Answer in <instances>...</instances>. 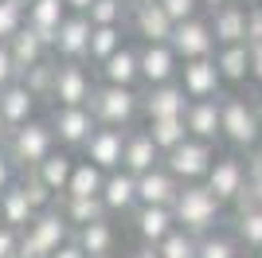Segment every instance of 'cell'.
I'll use <instances>...</instances> for the list:
<instances>
[{
	"mask_svg": "<svg viewBox=\"0 0 262 258\" xmlns=\"http://www.w3.org/2000/svg\"><path fill=\"white\" fill-rule=\"evenodd\" d=\"M98 82L90 78V71L82 63H59V75H55V106H90Z\"/></svg>",
	"mask_w": 262,
	"mask_h": 258,
	"instance_id": "10",
	"label": "cell"
},
{
	"mask_svg": "<svg viewBox=\"0 0 262 258\" xmlns=\"http://www.w3.org/2000/svg\"><path fill=\"white\" fill-rule=\"evenodd\" d=\"M247 43H262V4H251L247 12Z\"/></svg>",
	"mask_w": 262,
	"mask_h": 258,
	"instance_id": "46",
	"label": "cell"
},
{
	"mask_svg": "<svg viewBox=\"0 0 262 258\" xmlns=\"http://www.w3.org/2000/svg\"><path fill=\"white\" fill-rule=\"evenodd\" d=\"M125 137H129V129L98 125V129H94V137L86 141L82 157H86V161H94L98 168H106V172H118L121 161H125Z\"/></svg>",
	"mask_w": 262,
	"mask_h": 258,
	"instance_id": "14",
	"label": "cell"
},
{
	"mask_svg": "<svg viewBox=\"0 0 262 258\" xmlns=\"http://www.w3.org/2000/svg\"><path fill=\"white\" fill-rule=\"evenodd\" d=\"M215 63H219V71H223V82H227V86L251 82V43L219 47V51H215Z\"/></svg>",
	"mask_w": 262,
	"mask_h": 258,
	"instance_id": "29",
	"label": "cell"
},
{
	"mask_svg": "<svg viewBox=\"0 0 262 258\" xmlns=\"http://www.w3.org/2000/svg\"><path fill=\"white\" fill-rule=\"evenodd\" d=\"M247 161L243 157H235V153H223V157H215V164H211V172H208V188L223 200V204H235L243 196V188H247Z\"/></svg>",
	"mask_w": 262,
	"mask_h": 258,
	"instance_id": "13",
	"label": "cell"
},
{
	"mask_svg": "<svg viewBox=\"0 0 262 258\" xmlns=\"http://www.w3.org/2000/svg\"><path fill=\"white\" fill-rule=\"evenodd\" d=\"M4 149H8V157L20 164L24 172H32L39 161H47V157L59 149V137H55L51 121L32 118L28 125H16V129H12V137H8Z\"/></svg>",
	"mask_w": 262,
	"mask_h": 258,
	"instance_id": "4",
	"label": "cell"
},
{
	"mask_svg": "<svg viewBox=\"0 0 262 258\" xmlns=\"http://www.w3.org/2000/svg\"><path fill=\"white\" fill-rule=\"evenodd\" d=\"M254 110H258V121H262V94L254 98Z\"/></svg>",
	"mask_w": 262,
	"mask_h": 258,
	"instance_id": "53",
	"label": "cell"
},
{
	"mask_svg": "<svg viewBox=\"0 0 262 258\" xmlns=\"http://www.w3.org/2000/svg\"><path fill=\"white\" fill-rule=\"evenodd\" d=\"M90 258H118V254H90Z\"/></svg>",
	"mask_w": 262,
	"mask_h": 258,
	"instance_id": "54",
	"label": "cell"
},
{
	"mask_svg": "<svg viewBox=\"0 0 262 258\" xmlns=\"http://www.w3.org/2000/svg\"><path fill=\"white\" fill-rule=\"evenodd\" d=\"M129 223H133V231H137V239L149 243V247H161L164 239L180 227L176 215H172V207H149V204L137 207V211L129 215Z\"/></svg>",
	"mask_w": 262,
	"mask_h": 258,
	"instance_id": "16",
	"label": "cell"
},
{
	"mask_svg": "<svg viewBox=\"0 0 262 258\" xmlns=\"http://www.w3.org/2000/svg\"><path fill=\"white\" fill-rule=\"evenodd\" d=\"M47 121H51L63 149H86V141L98 129V118L90 114V106H55Z\"/></svg>",
	"mask_w": 262,
	"mask_h": 258,
	"instance_id": "6",
	"label": "cell"
},
{
	"mask_svg": "<svg viewBox=\"0 0 262 258\" xmlns=\"http://www.w3.org/2000/svg\"><path fill=\"white\" fill-rule=\"evenodd\" d=\"M106 168H98L94 161H82L75 164V176H71V188H67V196H82V200H94V196H102V188H106Z\"/></svg>",
	"mask_w": 262,
	"mask_h": 258,
	"instance_id": "33",
	"label": "cell"
},
{
	"mask_svg": "<svg viewBox=\"0 0 262 258\" xmlns=\"http://www.w3.org/2000/svg\"><path fill=\"white\" fill-rule=\"evenodd\" d=\"M176 82L188 90V98L196 102V98H223V71H219L215 55H208V59H188V63H180V78Z\"/></svg>",
	"mask_w": 262,
	"mask_h": 258,
	"instance_id": "9",
	"label": "cell"
},
{
	"mask_svg": "<svg viewBox=\"0 0 262 258\" xmlns=\"http://www.w3.org/2000/svg\"><path fill=\"white\" fill-rule=\"evenodd\" d=\"M235 239H239V247H247V250L262 247V207H251V211L235 215Z\"/></svg>",
	"mask_w": 262,
	"mask_h": 258,
	"instance_id": "37",
	"label": "cell"
},
{
	"mask_svg": "<svg viewBox=\"0 0 262 258\" xmlns=\"http://www.w3.org/2000/svg\"><path fill=\"white\" fill-rule=\"evenodd\" d=\"M200 258H239V239L211 231L200 239Z\"/></svg>",
	"mask_w": 262,
	"mask_h": 258,
	"instance_id": "40",
	"label": "cell"
},
{
	"mask_svg": "<svg viewBox=\"0 0 262 258\" xmlns=\"http://www.w3.org/2000/svg\"><path fill=\"white\" fill-rule=\"evenodd\" d=\"M28 24V0H0V43L24 32Z\"/></svg>",
	"mask_w": 262,
	"mask_h": 258,
	"instance_id": "38",
	"label": "cell"
},
{
	"mask_svg": "<svg viewBox=\"0 0 262 258\" xmlns=\"http://www.w3.org/2000/svg\"><path fill=\"white\" fill-rule=\"evenodd\" d=\"M35 215H39V207L32 204V196H28L24 180H16L8 192L0 196V219H4V223H12V227H20V231H24Z\"/></svg>",
	"mask_w": 262,
	"mask_h": 258,
	"instance_id": "28",
	"label": "cell"
},
{
	"mask_svg": "<svg viewBox=\"0 0 262 258\" xmlns=\"http://www.w3.org/2000/svg\"><path fill=\"white\" fill-rule=\"evenodd\" d=\"M247 12L251 8H243V4H223V8H215L208 16L211 20V32H215L219 47H231V43H247Z\"/></svg>",
	"mask_w": 262,
	"mask_h": 258,
	"instance_id": "26",
	"label": "cell"
},
{
	"mask_svg": "<svg viewBox=\"0 0 262 258\" xmlns=\"http://www.w3.org/2000/svg\"><path fill=\"white\" fill-rule=\"evenodd\" d=\"M8 51H12V59H16V67H20V75H28L32 67H39V63H47V59H55V51H51V43H43L39 35L24 24V32L20 35H12L8 39Z\"/></svg>",
	"mask_w": 262,
	"mask_h": 258,
	"instance_id": "27",
	"label": "cell"
},
{
	"mask_svg": "<svg viewBox=\"0 0 262 258\" xmlns=\"http://www.w3.org/2000/svg\"><path fill=\"white\" fill-rule=\"evenodd\" d=\"M16 78H24V75H20V67H16V59H12L8 43H0V86L16 82Z\"/></svg>",
	"mask_w": 262,
	"mask_h": 258,
	"instance_id": "44",
	"label": "cell"
},
{
	"mask_svg": "<svg viewBox=\"0 0 262 258\" xmlns=\"http://www.w3.org/2000/svg\"><path fill=\"white\" fill-rule=\"evenodd\" d=\"M121 4H133V0H121Z\"/></svg>",
	"mask_w": 262,
	"mask_h": 258,
	"instance_id": "56",
	"label": "cell"
},
{
	"mask_svg": "<svg viewBox=\"0 0 262 258\" xmlns=\"http://www.w3.org/2000/svg\"><path fill=\"white\" fill-rule=\"evenodd\" d=\"M121 47H125V32L121 28H94L90 32V63L94 67L106 63L110 55H118Z\"/></svg>",
	"mask_w": 262,
	"mask_h": 258,
	"instance_id": "34",
	"label": "cell"
},
{
	"mask_svg": "<svg viewBox=\"0 0 262 258\" xmlns=\"http://www.w3.org/2000/svg\"><path fill=\"white\" fill-rule=\"evenodd\" d=\"M129 28L141 35V43H172L176 20L164 12L161 0H133L129 4Z\"/></svg>",
	"mask_w": 262,
	"mask_h": 258,
	"instance_id": "7",
	"label": "cell"
},
{
	"mask_svg": "<svg viewBox=\"0 0 262 258\" xmlns=\"http://www.w3.org/2000/svg\"><path fill=\"white\" fill-rule=\"evenodd\" d=\"M51 258H90V254H86V250H82V247H78L75 239H71V243H63V247L55 250Z\"/></svg>",
	"mask_w": 262,
	"mask_h": 258,
	"instance_id": "48",
	"label": "cell"
},
{
	"mask_svg": "<svg viewBox=\"0 0 262 258\" xmlns=\"http://www.w3.org/2000/svg\"><path fill=\"white\" fill-rule=\"evenodd\" d=\"M188 129H192V137L200 141H223V110H219V98H196L184 114Z\"/></svg>",
	"mask_w": 262,
	"mask_h": 258,
	"instance_id": "21",
	"label": "cell"
},
{
	"mask_svg": "<svg viewBox=\"0 0 262 258\" xmlns=\"http://www.w3.org/2000/svg\"><path fill=\"white\" fill-rule=\"evenodd\" d=\"M215 145L211 141H200V137H188L180 149H172L164 157V168L172 172L180 184H204L208 180L211 164H215Z\"/></svg>",
	"mask_w": 262,
	"mask_h": 258,
	"instance_id": "5",
	"label": "cell"
},
{
	"mask_svg": "<svg viewBox=\"0 0 262 258\" xmlns=\"http://www.w3.org/2000/svg\"><path fill=\"white\" fill-rule=\"evenodd\" d=\"M157 164H164V153L157 149V141L149 137V129H129L121 168H129L133 176H145V172H153Z\"/></svg>",
	"mask_w": 262,
	"mask_h": 258,
	"instance_id": "20",
	"label": "cell"
},
{
	"mask_svg": "<svg viewBox=\"0 0 262 258\" xmlns=\"http://www.w3.org/2000/svg\"><path fill=\"white\" fill-rule=\"evenodd\" d=\"M180 78V55L172 51V43H145L141 47V82L161 86Z\"/></svg>",
	"mask_w": 262,
	"mask_h": 258,
	"instance_id": "15",
	"label": "cell"
},
{
	"mask_svg": "<svg viewBox=\"0 0 262 258\" xmlns=\"http://www.w3.org/2000/svg\"><path fill=\"white\" fill-rule=\"evenodd\" d=\"M125 258H161V254H157V247H149V243H137Z\"/></svg>",
	"mask_w": 262,
	"mask_h": 258,
	"instance_id": "49",
	"label": "cell"
},
{
	"mask_svg": "<svg viewBox=\"0 0 262 258\" xmlns=\"http://www.w3.org/2000/svg\"><path fill=\"white\" fill-rule=\"evenodd\" d=\"M251 82L262 90V43H251Z\"/></svg>",
	"mask_w": 262,
	"mask_h": 258,
	"instance_id": "47",
	"label": "cell"
},
{
	"mask_svg": "<svg viewBox=\"0 0 262 258\" xmlns=\"http://www.w3.org/2000/svg\"><path fill=\"white\" fill-rule=\"evenodd\" d=\"M94 71L110 86H137L141 82V47H121L118 55H110L106 63H98Z\"/></svg>",
	"mask_w": 262,
	"mask_h": 258,
	"instance_id": "24",
	"label": "cell"
},
{
	"mask_svg": "<svg viewBox=\"0 0 262 258\" xmlns=\"http://www.w3.org/2000/svg\"><path fill=\"white\" fill-rule=\"evenodd\" d=\"M223 207L227 204L211 192L208 184H184L180 196H176V204H172V215H176V223L184 227V231H192V235L204 239V235H211L219 227Z\"/></svg>",
	"mask_w": 262,
	"mask_h": 258,
	"instance_id": "1",
	"label": "cell"
},
{
	"mask_svg": "<svg viewBox=\"0 0 262 258\" xmlns=\"http://www.w3.org/2000/svg\"><path fill=\"white\" fill-rule=\"evenodd\" d=\"M90 4H94V0H67V8H71V12H82V16L90 12Z\"/></svg>",
	"mask_w": 262,
	"mask_h": 258,
	"instance_id": "51",
	"label": "cell"
},
{
	"mask_svg": "<svg viewBox=\"0 0 262 258\" xmlns=\"http://www.w3.org/2000/svg\"><path fill=\"white\" fill-rule=\"evenodd\" d=\"M254 258H262V247H258V250H254Z\"/></svg>",
	"mask_w": 262,
	"mask_h": 258,
	"instance_id": "55",
	"label": "cell"
},
{
	"mask_svg": "<svg viewBox=\"0 0 262 258\" xmlns=\"http://www.w3.org/2000/svg\"><path fill=\"white\" fill-rule=\"evenodd\" d=\"M55 75H59V59H47V63H39V67H32L28 75H24V82L32 86V94L39 98V102H51V94H55Z\"/></svg>",
	"mask_w": 262,
	"mask_h": 258,
	"instance_id": "39",
	"label": "cell"
},
{
	"mask_svg": "<svg viewBox=\"0 0 262 258\" xmlns=\"http://www.w3.org/2000/svg\"><path fill=\"white\" fill-rule=\"evenodd\" d=\"M192 98L180 82H161V86H145L141 90V114L145 121L153 118H184Z\"/></svg>",
	"mask_w": 262,
	"mask_h": 258,
	"instance_id": "12",
	"label": "cell"
},
{
	"mask_svg": "<svg viewBox=\"0 0 262 258\" xmlns=\"http://www.w3.org/2000/svg\"><path fill=\"white\" fill-rule=\"evenodd\" d=\"M20 258H51V250L39 243L35 235H28V231H20Z\"/></svg>",
	"mask_w": 262,
	"mask_h": 258,
	"instance_id": "45",
	"label": "cell"
},
{
	"mask_svg": "<svg viewBox=\"0 0 262 258\" xmlns=\"http://www.w3.org/2000/svg\"><path fill=\"white\" fill-rule=\"evenodd\" d=\"M0 258H20V227L0 219Z\"/></svg>",
	"mask_w": 262,
	"mask_h": 258,
	"instance_id": "42",
	"label": "cell"
},
{
	"mask_svg": "<svg viewBox=\"0 0 262 258\" xmlns=\"http://www.w3.org/2000/svg\"><path fill=\"white\" fill-rule=\"evenodd\" d=\"M157 254H161V258H200V235H192V231H184V227H176L172 235L157 247Z\"/></svg>",
	"mask_w": 262,
	"mask_h": 258,
	"instance_id": "36",
	"label": "cell"
},
{
	"mask_svg": "<svg viewBox=\"0 0 262 258\" xmlns=\"http://www.w3.org/2000/svg\"><path fill=\"white\" fill-rule=\"evenodd\" d=\"M145 129H149V137L157 141V149H161L164 157L192 137V129H188L184 118H153V121H145Z\"/></svg>",
	"mask_w": 262,
	"mask_h": 258,
	"instance_id": "32",
	"label": "cell"
},
{
	"mask_svg": "<svg viewBox=\"0 0 262 258\" xmlns=\"http://www.w3.org/2000/svg\"><path fill=\"white\" fill-rule=\"evenodd\" d=\"M75 243L86 254H114V247H118V227L110 223V219H98V223H86L75 231Z\"/></svg>",
	"mask_w": 262,
	"mask_h": 258,
	"instance_id": "31",
	"label": "cell"
},
{
	"mask_svg": "<svg viewBox=\"0 0 262 258\" xmlns=\"http://www.w3.org/2000/svg\"><path fill=\"white\" fill-rule=\"evenodd\" d=\"M219 110H223V141L235 145L239 153L258 149L262 145V121H258V110H254V98L223 94L219 98Z\"/></svg>",
	"mask_w": 262,
	"mask_h": 258,
	"instance_id": "2",
	"label": "cell"
},
{
	"mask_svg": "<svg viewBox=\"0 0 262 258\" xmlns=\"http://www.w3.org/2000/svg\"><path fill=\"white\" fill-rule=\"evenodd\" d=\"M172 51L180 55V63L215 55V51H219V39H215V32H211V20L196 16V20L176 24V32H172Z\"/></svg>",
	"mask_w": 262,
	"mask_h": 258,
	"instance_id": "8",
	"label": "cell"
},
{
	"mask_svg": "<svg viewBox=\"0 0 262 258\" xmlns=\"http://www.w3.org/2000/svg\"><path fill=\"white\" fill-rule=\"evenodd\" d=\"M75 164H78V161H75V157H71L67 149H55L47 161H39V164L32 168V176L43 184L47 192H55L59 200H63L67 188H71V176H75Z\"/></svg>",
	"mask_w": 262,
	"mask_h": 258,
	"instance_id": "25",
	"label": "cell"
},
{
	"mask_svg": "<svg viewBox=\"0 0 262 258\" xmlns=\"http://www.w3.org/2000/svg\"><path fill=\"white\" fill-rule=\"evenodd\" d=\"M90 32H94V24L82 12H71L55 39V59L59 63H90Z\"/></svg>",
	"mask_w": 262,
	"mask_h": 258,
	"instance_id": "11",
	"label": "cell"
},
{
	"mask_svg": "<svg viewBox=\"0 0 262 258\" xmlns=\"http://www.w3.org/2000/svg\"><path fill=\"white\" fill-rule=\"evenodd\" d=\"M254 4H262V0H254Z\"/></svg>",
	"mask_w": 262,
	"mask_h": 258,
	"instance_id": "57",
	"label": "cell"
},
{
	"mask_svg": "<svg viewBox=\"0 0 262 258\" xmlns=\"http://www.w3.org/2000/svg\"><path fill=\"white\" fill-rule=\"evenodd\" d=\"M59 211L67 215V223L75 227H86V223H98V219H110V207L102 204V196H94V200H82V196H63L59 200Z\"/></svg>",
	"mask_w": 262,
	"mask_h": 258,
	"instance_id": "30",
	"label": "cell"
},
{
	"mask_svg": "<svg viewBox=\"0 0 262 258\" xmlns=\"http://www.w3.org/2000/svg\"><path fill=\"white\" fill-rule=\"evenodd\" d=\"M200 4H204L208 12H215V8H223V4H231V0H200Z\"/></svg>",
	"mask_w": 262,
	"mask_h": 258,
	"instance_id": "52",
	"label": "cell"
},
{
	"mask_svg": "<svg viewBox=\"0 0 262 258\" xmlns=\"http://www.w3.org/2000/svg\"><path fill=\"white\" fill-rule=\"evenodd\" d=\"M90 114L98 118V125L133 129V121H137V114H141V90H137V86L98 82V90H94V98H90Z\"/></svg>",
	"mask_w": 262,
	"mask_h": 258,
	"instance_id": "3",
	"label": "cell"
},
{
	"mask_svg": "<svg viewBox=\"0 0 262 258\" xmlns=\"http://www.w3.org/2000/svg\"><path fill=\"white\" fill-rule=\"evenodd\" d=\"M8 137H12V125H8V118H4V114H0V149H4V145H8Z\"/></svg>",
	"mask_w": 262,
	"mask_h": 258,
	"instance_id": "50",
	"label": "cell"
},
{
	"mask_svg": "<svg viewBox=\"0 0 262 258\" xmlns=\"http://www.w3.org/2000/svg\"><path fill=\"white\" fill-rule=\"evenodd\" d=\"M16 180H20V164L8 157V149H0V196L8 192Z\"/></svg>",
	"mask_w": 262,
	"mask_h": 258,
	"instance_id": "43",
	"label": "cell"
},
{
	"mask_svg": "<svg viewBox=\"0 0 262 258\" xmlns=\"http://www.w3.org/2000/svg\"><path fill=\"white\" fill-rule=\"evenodd\" d=\"M161 4H164V12H168V16H172L176 24L196 20V16H200V8H204L200 0H161Z\"/></svg>",
	"mask_w": 262,
	"mask_h": 258,
	"instance_id": "41",
	"label": "cell"
},
{
	"mask_svg": "<svg viewBox=\"0 0 262 258\" xmlns=\"http://www.w3.org/2000/svg\"><path fill=\"white\" fill-rule=\"evenodd\" d=\"M67 16H71L67 0H28V28L43 43H51V51H55V39H59V28H63Z\"/></svg>",
	"mask_w": 262,
	"mask_h": 258,
	"instance_id": "18",
	"label": "cell"
},
{
	"mask_svg": "<svg viewBox=\"0 0 262 258\" xmlns=\"http://www.w3.org/2000/svg\"><path fill=\"white\" fill-rule=\"evenodd\" d=\"M180 188H184V184L176 180L164 164H157L153 172L137 176V196H141V204H149V207H172L176 196H180Z\"/></svg>",
	"mask_w": 262,
	"mask_h": 258,
	"instance_id": "19",
	"label": "cell"
},
{
	"mask_svg": "<svg viewBox=\"0 0 262 258\" xmlns=\"http://www.w3.org/2000/svg\"><path fill=\"white\" fill-rule=\"evenodd\" d=\"M24 231H28V235H35V239H39V243H43L47 250H51V254H55L59 247H63V243H71V239H75V227L67 223V215L59 211V204H55V207H47V211H39V215L32 219V223L24 227Z\"/></svg>",
	"mask_w": 262,
	"mask_h": 258,
	"instance_id": "23",
	"label": "cell"
},
{
	"mask_svg": "<svg viewBox=\"0 0 262 258\" xmlns=\"http://www.w3.org/2000/svg\"><path fill=\"white\" fill-rule=\"evenodd\" d=\"M86 20L94 28H121V24L129 20V4H121V0H94Z\"/></svg>",
	"mask_w": 262,
	"mask_h": 258,
	"instance_id": "35",
	"label": "cell"
},
{
	"mask_svg": "<svg viewBox=\"0 0 262 258\" xmlns=\"http://www.w3.org/2000/svg\"><path fill=\"white\" fill-rule=\"evenodd\" d=\"M102 204L110 207V215H133L141 207V196H137V176L129 168H118L106 176V188H102Z\"/></svg>",
	"mask_w": 262,
	"mask_h": 258,
	"instance_id": "17",
	"label": "cell"
},
{
	"mask_svg": "<svg viewBox=\"0 0 262 258\" xmlns=\"http://www.w3.org/2000/svg\"><path fill=\"white\" fill-rule=\"evenodd\" d=\"M35 106H39V98L32 94V86L24 82V78H16V82L0 86V114L8 118V125H28V121L35 118Z\"/></svg>",
	"mask_w": 262,
	"mask_h": 258,
	"instance_id": "22",
	"label": "cell"
}]
</instances>
